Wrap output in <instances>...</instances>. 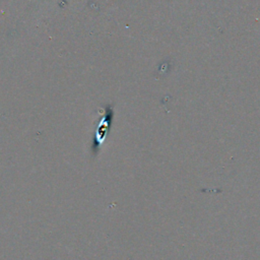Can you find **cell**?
<instances>
[]
</instances>
